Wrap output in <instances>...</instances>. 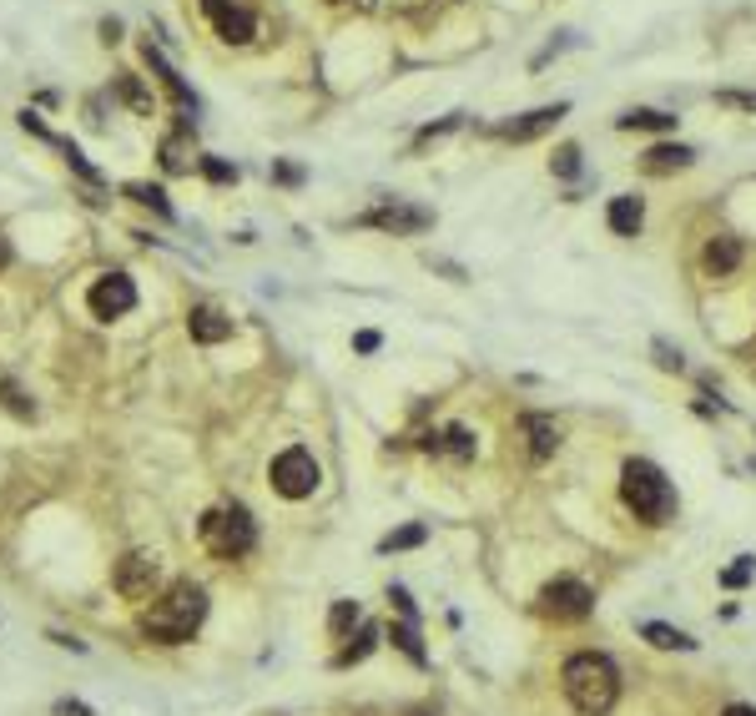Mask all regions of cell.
I'll return each mask as SVG.
<instances>
[{"label":"cell","instance_id":"cell-30","mask_svg":"<svg viewBox=\"0 0 756 716\" xmlns=\"http://www.w3.org/2000/svg\"><path fill=\"white\" fill-rule=\"evenodd\" d=\"M555 172H560V177H575L580 172V147H560V152H555Z\"/></svg>","mask_w":756,"mask_h":716},{"label":"cell","instance_id":"cell-34","mask_svg":"<svg viewBox=\"0 0 756 716\" xmlns=\"http://www.w3.org/2000/svg\"><path fill=\"white\" fill-rule=\"evenodd\" d=\"M56 716H91V706H81V702H56Z\"/></svg>","mask_w":756,"mask_h":716},{"label":"cell","instance_id":"cell-31","mask_svg":"<svg viewBox=\"0 0 756 716\" xmlns=\"http://www.w3.org/2000/svg\"><path fill=\"white\" fill-rule=\"evenodd\" d=\"M202 172H207L212 182H237V166L218 162V157H202Z\"/></svg>","mask_w":756,"mask_h":716},{"label":"cell","instance_id":"cell-7","mask_svg":"<svg viewBox=\"0 0 756 716\" xmlns=\"http://www.w3.org/2000/svg\"><path fill=\"white\" fill-rule=\"evenodd\" d=\"M86 308L96 313V318H121V313H131L137 308V282L127 278V273H106V278L91 282V293H86Z\"/></svg>","mask_w":756,"mask_h":716},{"label":"cell","instance_id":"cell-16","mask_svg":"<svg viewBox=\"0 0 756 716\" xmlns=\"http://www.w3.org/2000/svg\"><path fill=\"white\" fill-rule=\"evenodd\" d=\"M620 131H676V116L671 112H651V106H641V112H626L616 121Z\"/></svg>","mask_w":756,"mask_h":716},{"label":"cell","instance_id":"cell-4","mask_svg":"<svg viewBox=\"0 0 756 716\" xmlns=\"http://www.w3.org/2000/svg\"><path fill=\"white\" fill-rule=\"evenodd\" d=\"M202 545L212 555H222V560H237V555H247L257 545V530H253V515L243 510V505H222V510H207L202 515Z\"/></svg>","mask_w":756,"mask_h":716},{"label":"cell","instance_id":"cell-13","mask_svg":"<svg viewBox=\"0 0 756 716\" xmlns=\"http://www.w3.org/2000/svg\"><path fill=\"white\" fill-rule=\"evenodd\" d=\"M187 328H192L197 344H222V338H232V318H222L218 308H192V313H187Z\"/></svg>","mask_w":756,"mask_h":716},{"label":"cell","instance_id":"cell-9","mask_svg":"<svg viewBox=\"0 0 756 716\" xmlns=\"http://www.w3.org/2000/svg\"><path fill=\"white\" fill-rule=\"evenodd\" d=\"M202 11L227 46H247V40L257 36V15L247 11V5H237V0H202Z\"/></svg>","mask_w":756,"mask_h":716},{"label":"cell","instance_id":"cell-28","mask_svg":"<svg viewBox=\"0 0 756 716\" xmlns=\"http://www.w3.org/2000/svg\"><path fill=\"white\" fill-rule=\"evenodd\" d=\"M373 640H378V626H363V631H359V646H348L338 661H343V666H348V661H363V656L373 651Z\"/></svg>","mask_w":756,"mask_h":716},{"label":"cell","instance_id":"cell-37","mask_svg":"<svg viewBox=\"0 0 756 716\" xmlns=\"http://www.w3.org/2000/svg\"><path fill=\"white\" fill-rule=\"evenodd\" d=\"M726 716H756V706H726Z\"/></svg>","mask_w":756,"mask_h":716},{"label":"cell","instance_id":"cell-22","mask_svg":"<svg viewBox=\"0 0 756 716\" xmlns=\"http://www.w3.org/2000/svg\"><path fill=\"white\" fill-rule=\"evenodd\" d=\"M439 449H449L454 460H475V434L454 424V429H444V434H439Z\"/></svg>","mask_w":756,"mask_h":716},{"label":"cell","instance_id":"cell-29","mask_svg":"<svg viewBox=\"0 0 756 716\" xmlns=\"http://www.w3.org/2000/svg\"><path fill=\"white\" fill-rule=\"evenodd\" d=\"M752 570H756V560H752V555H736V565H731V570H726L721 580H726V586L736 590V586H746V580H752Z\"/></svg>","mask_w":756,"mask_h":716},{"label":"cell","instance_id":"cell-6","mask_svg":"<svg viewBox=\"0 0 756 716\" xmlns=\"http://www.w3.org/2000/svg\"><path fill=\"white\" fill-rule=\"evenodd\" d=\"M156 580H162V565H156V555H152V550H131V555H121L111 586L121 590L127 601H152Z\"/></svg>","mask_w":756,"mask_h":716},{"label":"cell","instance_id":"cell-8","mask_svg":"<svg viewBox=\"0 0 756 716\" xmlns=\"http://www.w3.org/2000/svg\"><path fill=\"white\" fill-rule=\"evenodd\" d=\"M590 605H595V595L580 580H550V586L539 590V611L555 615V621H585Z\"/></svg>","mask_w":756,"mask_h":716},{"label":"cell","instance_id":"cell-27","mask_svg":"<svg viewBox=\"0 0 756 716\" xmlns=\"http://www.w3.org/2000/svg\"><path fill=\"white\" fill-rule=\"evenodd\" d=\"M127 197H137V202L156 207V212H162V218H172V207H167V197L156 192V187H147V182H131V187H127Z\"/></svg>","mask_w":756,"mask_h":716},{"label":"cell","instance_id":"cell-17","mask_svg":"<svg viewBox=\"0 0 756 716\" xmlns=\"http://www.w3.org/2000/svg\"><path fill=\"white\" fill-rule=\"evenodd\" d=\"M525 429H529V454H535V460H550L555 449H560V429H555L550 419H525Z\"/></svg>","mask_w":756,"mask_h":716},{"label":"cell","instance_id":"cell-32","mask_svg":"<svg viewBox=\"0 0 756 716\" xmlns=\"http://www.w3.org/2000/svg\"><path fill=\"white\" fill-rule=\"evenodd\" d=\"M721 106H746V112H756V91H716Z\"/></svg>","mask_w":756,"mask_h":716},{"label":"cell","instance_id":"cell-33","mask_svg":"<svg viewBox=\"0 0 756 716\" xmlns=\"http://www.w3.org/2000/svg\"><path fill=\"white\" fill-rule=\"evenodd\" d=\"M388 601H394L398 611H404V615L414 621V601H409V590H398V586H394V590H388Z\"/></svg>","mask_w":756,"mask_h":716},{"label":"cell","instance_id":"cell-23","mask_svg":"<svg viewBox=\"0 0 756 716\" xmlns=\"http://www.w3.org/2000/svg\"><path fill=\"white\" fill-rule=\"evenodd\" d=\"M187 157H192V147H187V137H167L162 141V166H167V172H187Z\"/></svg>","mask_w":756,"mask_h":716},{"label":"cell","instance_id":"cell-2","mask_svg":"<svg viewBox=\"0 0 756 716\" xmlns=\"http://www.w3.org/2000/svg\"><path fill=\"white\" fill-rule=\"evenodd\" d=\"M616 691H620V676H616V666L605 661V656L580 651V656L565 661V696L575 702V712L605 716L610 706H616Z\"/></svg>","mask_w":756,"mask_h":716},{"label":"cell","instance_id":"cell-10","mask_svg":"<svg viewBox=\"0 0 756 716\" xmlns=\"http://www.w3.org/2000/svg\"><path fill=\"white\" fill-rule=\"evenodd\" d=\"M359 222H369V228H384V232H423L429 228V212H419V207H373V212H363Z\"/></svg>","mask_w":756,"mask_h":716},{"label":"cell","instance_id":"cell-36","mask_svg":"<svg viewBox=\"0 0 756 716\" xmlns=\"http://www.w3.org/2000/svg\"><path fill=\"white\" fill-rule=\"evenodd\" d=\"M655 354H661V369H680V354H671L666 344H655Z\"/></svg>","mask_w":756,"mask_h":716},{"label":"cell","instance_id":"cell-26","mask_svg":"<svg viewBox=\"0 0 756 716\" xmlns=\"http://www.w3.org/2000/svg\"><path fill=\"white\" fill-rule=\"evenodd\" d=\"M328 626H334V636H348V631L359 626V605H353V601H338L334 615H328Z\"/></svg>","mask_w":756,"mask_h":716},{"label":"cell","instance_id":"cell-14","mask_svg":"<svg viewBox=\"0 0 756 716\" xmlns=\"http://www.w3.org/2000/svg\"><path fill=\"white\" fill-rule=\"evenodd\" d=\"M701 263H706L711 278H726V273H736V263H742V243H736V237H716V243H706Z\"/></svg>","mask_w":756,"mask_h":716},{"label":"cell","instance_id":"cell-20","mask_svg":"<svg viewBox=\"0 0 756 716\" xmlns=\"http://www.w3.org/2000/svg\"><path fill=\"white\" fill-rule=\"evenodd\" d=\"M423 540H429V530H423V524H404V530H394V535L378 540V550H384V555H394V550H414V545H423Z\"/></svg>","mask_w":756,"mask_h":716},{"label":"cell","instance_id":"cell-5","mask_svg":"<svg viewBox=\"0 0 756 716\" xmlns=\"http://www.w3.org/2000/svg\"><path fill=\"white\" fill-rule=\"evenodd\" d=\"M318 479H323V470L308 449H282L278 460H272V489L282 499H308L318 489Z\"/></svg>","mask_w":756,"mask_h":716},{"label":"cell","instance_id":"cell-18","mask_svg":"<svg viewBox=\"0 0 756 716\" xmlns=\"http://www.w3.org/2000/svg\"><path fill=\"white\" fill-rule=\"evenodd\" d=\"M641 636L651 640V646H661V651H696V640L686 636V631L661 626V621H645V626H641Z\"/></svg>","mask_w":756,"mask_h":716},{"label":"cell","instance_id":"cell-11","mask_svg":"<svg viewBox=\"0 0 756 716\" xmlns=\"http://www.w3.org/2000/svg\"><path fill=\"white\" fill-rule=\"evenodd\" d=\"M570 112L565 102H555V106H539V112H529V116H520V121H504L500 127V137L504 141H529V137H539V131H550L560 116Z\"/></svg>","mask_w":756,"mask_h":716},{"label":"cell","instance_id":"cell-35","mask_svg":"<svg viewBox=\"0 0 756 716\" xmlns=\"http://www.w3.org/2000/svg\"><path fill=\"white\" fill-rule=\"evenodd\" d=\"M353 348H359V354H373V348H378V333H359V338H353Z\"/></svg>","mask_w":756,"mask_h":716},{"label":"cell","instance_id":"cell-3","mask_svg":"<svg viewBox=\"0 0 756 716\" xmlns=\"http://www.w3.org/2000/svg\"><path fill=\"white\" fill-rule=\"evenodd\" d=\"M620 499H626L630 510H636V520H645V524H666L671 510H676V489H671V479L655 470L651 460H630L626 470H620Z\"/></svg>","mask_w":756,"mask_h":716},{"label":"cell","instance_id":"cell-1","mask_svg":"<svg viewBox=\"0 0 756 716\" xmlns=\"http://www.w3.org/2000/svg\"><path fill=\"white\" fill-rule=\"evenodd\" d=\"M202 615H207V590L192 586V580H177L167 595H156L141 611V636L162 640V646H182V640H192V631L202 626Z\"/></svg>","mask_w":756,"mask_h":716},{"label":"cell","instance_id":"cell-38","mask_svg":"<svg viewBox=\"0 0 756 716\" xmlns=\"http://www.w3.org/2000/svg\"><path fill=\"white\" fill-rule=\"evenodd\" d=\"M5 263H11V243H5V237H0V268H5Z\"/></svg>","mask_w":756,"mask_h":716},{"label":"cell","instance_id":"cell-24","mask_svg":"<svg viewBox=\"0 0 756 716\" xmlns=\"http://www.w3.org/2000/svg\"><path fill=\"white\" fill-rule=\"evenodd\" d=\"M394 646H398L404 656H409L414 666H423V661H429V656H423V646H419V631H414V621H404V626H394Z\"/></svg>","mask_w":756,"mask_h":716},{"label":"cell","instance_id":"cell-39","mask_svg":"<svg viewBox=\"0 0 756 716\" xmlns=\"http://www.w3.org/2000/svg\"><path fill=\"white\" fill-rule=\"evenodd\" d=\"M419 716H423V712H419Z\"/></svg>","mask_w":756,"mask_h":716},{"label":"cell","instance_id":"cell-12","mask_svg":"<svg viewBox=\"0 0 756 716\" xmlns=\"http://www.w3.org/2000/svg\"><path fill=\"white\" fill-rule=\"evenodd\" d=\"M147 66H152V76H162V86H167V96L182 106V112H197V96L187 91V81H182L177 71H172V66H167V56L156 51L152 40H147Z\"/></svg>","mask_w":756,"mask_h":716},{"label":"cell","instance_id":"cell-19","mask_svg":"<svg viewBox=\"0 0 756 716\" xmlns=\"http://www.w3.org/2000/svg\"><path fill=\"white\" fill-rule=\"evenodd\" d=\"M691 147H651L645 152V172H671V166H691Z\"/></svg>","mask_w":756,"mask_h":716},{"label":"cell","instance_id":"cell-25","mask_svg":"<svg viewBox=\"0 0 756 716\" xmlns=\"http://www.w3.org/2000/svg\"><path fill=\"white\" fill-rule=\"evenodd\" d=\"M0 398H5V409H11V414H21V419H31V414H36V404H31V398L21 394V389L11 384V379H0Z\"/></svg>","mask_w":756,"mask_h":716},{"label":"cell","instance_id":"cell-21","mask_svg":"<svg viewBox=\"0 0 756 716\" xmlns=\"http://www.w3.org/2000/svg\"><path fill=\"white\" fill-rule=\"evenodd\" d=\"M116 96H121V102H127L137 116H152V96L141 91V81H137V76H116Z\"/></svg>","mask_w":756,"mask_h":716},{"label":"cell","instance_id":"cell-15","mask_svg":"<svg viewBox=\"0 0 756 716\" xmlns=\"http://www.w3.org/2000/svg\"><path fill=\"white\" fill-rule=\"evenodd\" d=\"M605 218H610V232H620V237H636V232H641V222H645V207H641V197H616Z\"/></svg>","mask_w":756,"mask_h":716}]
</instances>
